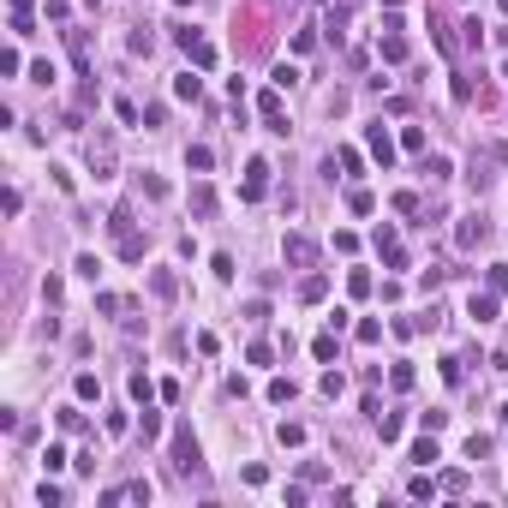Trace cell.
<instances>
[{
    "label": "cell",
    "instance_id": "cell-11",
    "mask_svg": "<svg viewBox=\"0 0 508 508\" xmlns=\"http://www.w3.org/2000/svg\"><path fill=\"white\" fill-rule=\"evenodd\" d=\"M197 90H204V84H197L192 72H186V78H174V96H186V102H197Z\"/></svg>",
    "mask_w": 508,
    "mask_h": 508
},
{
    "label": "cell",
    "instance_id": "cell-8",
    "mask_svg": "<svg viewBox=\"0 0 508 508\" xmlns=\"http://www.w3.org/2000/svg\"><path fill=\"white\" fill-rule=\"evenodd\" d=\"M413 461H418V466H436V461H443V454H436V443H431V436H425V443H413Z\"/></svg>",
    "mask_w": 508,
    "mask_h": 508
},
{
    "label": "cell",
    "instance_id": "cell-7",
    "mask_svg": "<svg viewBox=\"0 0 508 508\" xmlns=\"http://www.w3.org/2000/svg\"><path fill=\"white\" fill-rule=\"evenodd\" d=\"M377 431H383V443H395L401 436V413H377Z\"/></svg>",
    "mask_w": 508,
    "mask_h": 508
},
{
    "label": "cell",
    "instance_id": "cell-15",
    "mask_svg": "<svg viewBox=\"0 0 508 508\" xmlns=\"http://www.w3.org/2000/svg\"><path fill=\"white\" fill-rule=\"evenodd\" d=\"M347 204H353L359 215H371V209H377V197H371V192H347Z\"/></svg>",
    "mask_w": 508,
    "mask_h": 508
},
{
    "label": "cell",
    "instance_id": "cell-6",
    "mask_svg": "<svg viewBox=\"0 0 508 508\" xmlns=\"http://www.w3.org/2000/svg\"><path fill=\"white\" fill-rule=\"evenodd\" d=\"M454 239H461V245H478V239H484V222H478V215H466V222L454 227Z\"/></svg>",
    "mask_w": 508,
    "mask_h": 508
},
{
    "label": "cell",
    "instance_id": "cell-13",
    "mask_svg": "<svg viewBox=\"0 0 508 508\" xmlns=\"http://www.w3.org/2000/svg\"><path fill=\"white\" fill-rule=\"evenodd\" d=\"M359 341H365V347L383 341V323H377V317H365V323H359Z\"/></svg>",
    "mask_w": 508,
    "mask_h": 508
},
{
    "label": "cell",
    "instance_id": "cell-4",
    "mask_svg": "<svg viewBox=\"0 0 508 508\" xmlns=\"http://www.w3.org/2000/svg\"><path fill=\"white\" fill-rule=\"evenodd\" d=\"M287 257H293V263H311V257H317V245H311L305 233H287Z\"/></svg>",
    "mask_w": 508,
    "mask_h": 508
},
{
    "label": "cell",
    "instance_id": "cell-5",
    "mask_svg": "<svg viewBox=\"0 0 508 508\" xmlns=\"http://www.w3.org/2000/svg\"><path fill=\"white\" fill-rule=\"evenodd\" d=\"M263 186H269V167H263V162H252V179H245V204H257V197H263Z\"/></svg>",
    "mask_w": 508,
    "mask_h": 508
},
{
    "label": "cell",
    "instance_id": "cell-1",
    "mask_svg": "<svg viewBox=\"0 0 508 508\" xmlns=\"http://www.w3.org/2000/svg\"><path fill=\"white\" fill-rule=\"evenodd\" d=\"M257 114H263L269 132H287V120H281V90H263V96H257Z\"/></svg>",
    "mask_w": 508,
    "mask_h": 508
},
{
    "label": "cell",
    "instance_id": "cell-12",
    "mask_svg": "<svg viewBox=\"0 0 508 508\" xmlns=\"http://www.w3.org/2000/svg\"><path fill=\"white\" fill-rule=\"evenodd\" d=\"M383 60H388V66H395V60H407V42H401V36H383Z\"/></svg>",
    "mask_w": 508,
    "mask_h": 508
},
{
    "label": "cell",
    "instance_id": "cell-10",
    "mask_svg": "<svg viewBox=\"0 0 508 508\" xmlns=\"http://www.w3.org/2000/svg\"><path fill=\"white\" fill-rule=\"evenodd\" d=\"M72 388H78V401H96V395H102V383H96V377H90V371H84V377H78V383H72Z\"/></svg>",
    "mask_w": 508,
    "mask_h": 508
},
{
    "label": "cell",
    "instance_id": "cell-9",
    "mask_svg": "<svg viewBox=\"0 0 508 508\" xmlns=\"http://www.w3.org/2000/svg\"><path fill=\"white\" fill-rule=\"evenodd\" d=\"M269 401H293V377H269Z\"/></svg>",
    "mask_w": 508,
    "mask_h": 508
},
{
    "label": "cell",
    "instance_id": "cell-2",
    "mask_svg": "<svg viewBox=\"0 0 508 508\" xmlns=\"http://www.w3.org/2000/svg\"><path fill=\"white\" fill-rule=\"evenodd\" d=\"M365 144H371V156H377V162H383V167L395 162V138H388L383 126H371V132H365Z\"/></svg>",
    "mask_w": 508,
    "mask_h": 508
},
{
    "label": "cell",
    "instance_id": "cell-3",
    "mask_svg": "<svg viewBox=\"0 0 508 508\" xmlns=\"http://www.w3.org/2000/svg\"><path fill=\"white\" fill-rule=\"evenodd\" d=\"M466 317H473V323H496V293H473Z\"/></svg>",
    "mask_w": 508,
    "mask_h": 508
},
{
    "label": "cell",
    "instance_id": "cell-14",
    "mask_svg": "<svg viewBox=\"0 0 508 508\" xmlns=\"http://www.w3.org/2000/svg\"><path fill=\"white\" fill-rule=\"evenodd\" d=\"M186 162H192V167H197V174H204V167H209V162H215V156H209V149H204V144H192V149H186Z\"/></svg>",
    "mask_w": 508,
    "mask_h": 508
}]
</instances>
